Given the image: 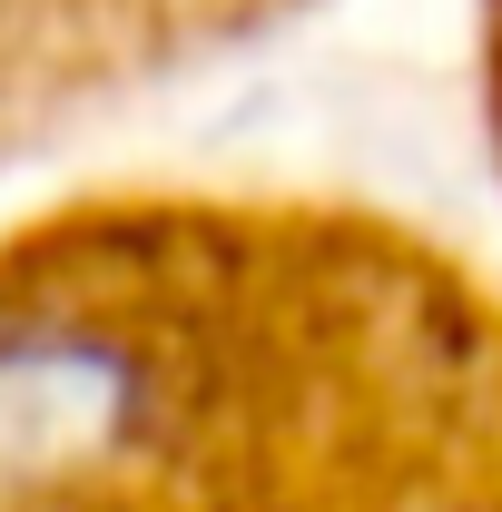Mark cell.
I'll return each instance as SVG.
<instances>
[{"instance_id": "cell-1", "label": "cell", "mask_w": 502, "mask_h": 512, "mask_svg": "<svg viewBox=\"0 0 502 512\" xmlns=\"http://www.w3.org/2000/svg\"><path fill=\"white\" fill-rule=\"evenodd\" d=\"M483 10H493V79H502V0H483Z\"/></svg>"}]
</instances>
